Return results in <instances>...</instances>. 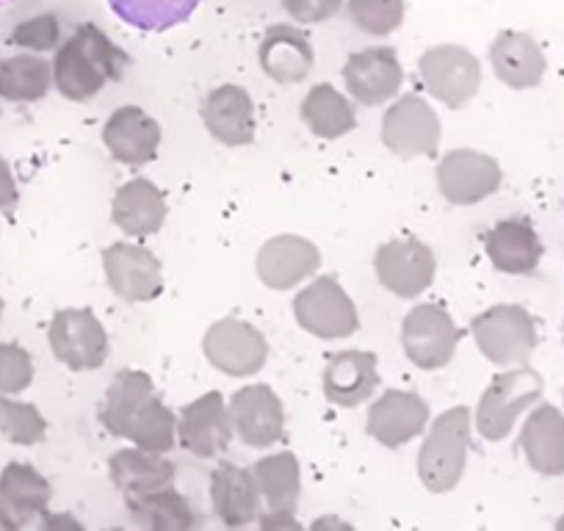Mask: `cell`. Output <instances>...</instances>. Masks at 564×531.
<instances>
[{
    "mask_svg": "<svg viewBox=\"0 0 564 531\" xmlns=\"http://www.w3.org/2000/svg\"><path fill=\"white\" fill-rule=\"evenodd\" d=\"M130 56L95 23H84L62 42L53 58V84L62 97L89 102L108 84L122 78Z\"/></svg>",
    "mask_w": 564,
    "mask_h": 531,
    "instance_id": "6da1fadb",
    "label": "cell"
},
{
    "mask_svg": "<svg viewBox=\"0 0 564 531\" xmlns=\"http://www.w3.org/2000/svg\"><path fill=\"white\" fill-rule=\"evenodd\" d=\"M426 430L430 432L417 454V476L430 492H452L463 481L468 465L474 415L468 408H452Z\"/></svg>",
    "mask_w": 564,
    "mask_h": 531,
    "instance_id": "7a4b0ae2",
    "label": "cell"
},
{
    "mask_svg": "<svg viewBox=\"0 0 564 531\" xmlns=\"http://www.w3.org/2000/svg\"><path fill=\"white\" fill-rule=\"evenodd\" d=\"M542 377L525 366H512L509 371L492 377L476 408V430L485 441L498 443L509 437L514 421L525 413L534 402L542 399Z\"/></svg>",
    "mask_w": 564,
    "mask_h": 531,
    "instance_id": "3957f363",
    "label": "cell"
},
{
    "mask_svg": "<svg viewBox=\"0 0 564 531\" xmlns=\"http://www.w3.org/2000/svg\"><path fill=\"white\" fill-rule=\"evenodd\" d=\"M470 335L476 349L501 368L525 366L540 344L534 316L523 305H492L470 322Z\"/></svg>",
    "mask_w": 564,
    "mask_h": 531,
    "instance_id": "277c9868",
    "label": "cell"
},
{
    "mask_svg": "<svg viewBox=\"0 0 564 531\" xmlns=\"http://www.w3.org/2000/svg\"><path fill=\"white\" fill-rule=\"evenodd\" d=\"M294 318L307 335L322 340H344L360 329L355 300L335 278H316L294 296Z\"/></svg>",
    "mask_w": 564,
    "mask_h": 531,
    "instance_id": "5b68a950",
    "label": "cell"
},
{
    "mask_svg": "<svg viewBox=\"0 0 564 531\" xmlns=\"http://www.w3.org/2000/svg\"><path fill=\"white\" fill-rule=\"evenodd\" d=\"M459 338H463V333L454 324L452 313L441 305H432V302L415 305L401 322L404 355L421 371L446 368L457 355Z\"/></svg>",
    "mask_w": 564,
    "mask_h": 531,
    "instance_id": "8992f818",
    "label": "cell"
},
{
    "mask_svg": "<svg viewBox=\"0 0 564 531\" xmlns=\"http://www.w3.org/2000/svg\"><path fill=\"white\" fill-rule=\"evenodd\" d=\"M203 355L216 371L247 379L263 371L269 362V340L254 324L227 316L205 329Z\"/></svg>",
    "mask_w": 564,
    "mask_h": 531,
    "instance_id": "52a82bcc",
    "label": "cell"
},
{
    "mask_svg": "<svg viewBox=\"0 0 564 531\" xmlns=\"http://www.w3.org/2000/svg\"><path fill=\"white\" fill-rule=\"evenodd\" d=\"M423 89L448 108L468 106L481 89V64L468 47L435 45L417 58Z\"/></svg>",
    "mask_w": 564,
    "mask_h": 531,
    "instance_id": "ba28073f",
    "label": "cell"
},
{
    "mask_svg": "<svg viewBox=\"0 0 564 531\" xmlns=\"http://www.w3.org/2000/svg\"><path fill=\"white\" fill-rule=\"evenodd\" d=\"M373 272L384 291L399 300H415L435 283L437 258L421 238H393L373 254Z\"/></svg>",
    "mask_w": 564,
    "mask_h": 531,
    "instance_id": "9c48e42d",
    "label": "cell"
},
{
    "mask_svg": "<svg viewBox=\"0 0 564 531\" xmlns=\"http://www.w3.org/2000/svg\"><path fill=\"white\" fill-rule=\"evenodd\" d=\"M102 272L113 294L130 305L159 300L164 291V266L150 247L117 241L102 249Z\"/></svg>",
    "mask_w": 564,
    "mask_h": 531,
    "instance_id": "30bf717a",
    "label": "cell"
},
{
    "mask_svg": "<svg viewBox=\"0 0 564 531\" xmlns=\"http://www.w3.org/2000/svg\"><path fill=\"white\" fill-rule=\"evenodd\" d=\"M443 124L421 95L393 97L382 113V144L399 159L432 155L441 144Z\"/></svg>",
    "mask_w": 564,
    "mask_h": 531,
    "instance_id": "8fae6325",
    "label": "cell"
},
{
    "mask_svg": "<svg viewBox=\"0 0 564 531\" xmlns=\"http://www.w3.org/2000/svg\"><path fill=\"white\" fill-rule=\"evenodd\" d=\"M51 349L69 371H97L111 344L102 322L89 307H64L51 322Z\"/></svg>",
    "mask_w": 564,
    "mask_h": 531,
    "instance_id": "7c38bea8",
    "label": "cell"
},
{
    "mask_svg": "<svg viewBox=\"0 0 564 531\" xmlns=\"http://www.w3.org/2000/svg\"><path fill=\"white\" fill-rule=\"evenodd\" d=\"M232 435L249 448H269L285 441V408L269 384H243L227 402Z\"/></svg>",
    "mask_w": 564,
    "mask_h": 531,
    "instance_id": "4fadbf2b",
    "label": "cell"
},
{
    "mask_svg": "<svg viewBox=\"0 0 564 531\" xmlns=\"http://www.w3.org/2000/svg\"><path fill=\"white\" fill-rule=\"evenodd\" d=\"M503 186V170L479 150H452L437 164V188L454 205H476Z\"/></svg>",
    "mask_w": 564,
    "mask_h": 531,
    "instance_id": "5bb4252c",
    "label": "cell"
},
{
    "mask_svg": "<svg viewBox=\"0 0 564 531\" xmlns=\"http://www.w3.org/2000/svg\"><path fill=\"white\" fill-rule=\"evenodd\" d=\"M232 441V421L225 395L208 390L177 413V446L199 459H216Z\"/></svg>",
    "mask_w": 564,
    "mask_h": 531,
    "instance_id": "9a60e30c",
    "label": "cell"
},
{
    "mask_svg": "<svg viewBox=\"0 0 564 531\" xmlns=\"http://www.w3.org/2000/svg\"><path fill=\"white\" fill-rule=\"evenodd\" d=\"M254 266H258V278L265 289L294 291L305 280L316 278V272L322 269V252L311 238L282 232L260 247Z\"/></svg>",
    "mask_w": 564,
    "mask_h": 531,
    "instance_id": "2e32d148",
    "label": "cell"
},
{
    "mask_svg": "<svg viewBox=\"0 0 564 531\" xmlns=\"http://www.w3.org/2000/svg\"><path fill=\"white\" fill-rule=\"evenodd\" d=\"M344 84L351 100L362 106H384L399 97L404 86V67L393 47L379 45L357 51L344 64Z\"/></svg>",
    "mask_w": 564,
    "mask_h": 531,
    "instance_id": "e0dca14e",
    "label": "cell"
},
{
    "mask_svg": "<svg viewBox=\"0 0 564 531\" xmlns=\"http://www.w3.org/2000/svg\"><path fill=\"white\" fill-rule=\"evenodd\" d=\"M430 404L412 390H384L368 410V435L384 448H401L430 426Z\"/></svg>",
    "mask_w": 564,
    "mask_h": 531,
    "instance_id": "ac0fdd59",
    "label": "cell"
},
{
    "mask_svg": "<svg viewBox=\"0 0 564 531\" xmlns=\"http://www.w3.org/2000/svg\"><path fill=\"white\" fill-rule=\"evenodd\" d=\"M102 144L119 164L144 166L159 155L161 124L144 108L119 106L102 128Z\"/></svg>",
    "mask_w": 564,
    "mask_h": 531,
    "instance_id": "d6986e66",
    "label": "cell"
},
{
    "mask_svg": "<svg viewBox=\"0 0 564 531\" xmlns=\"http://www.w3.org/2000/svg\"><path fill=\"white\" fill-rule=\"evenodd\" d=\"M203 122L210 137L225 148H247L258 133L254 102L243 86L221 84L203 100Z\"/></svg>",
    "mask_w": 564,
    "mask_h": 531,
    "instance_id": "ffe728a7",
    "label": "cell"
},
{
    "mask_svg": "<svg viewBox=\"0 0 564 531\" xmlns=\"http://www.w3.org/2000/svg\"><path fill=\"white\" fill-rule=\"evenodd\" d=\"M258 64L276 84H302L316 67L313 42L300 25H269L258 47Z\"/></svg>",
    "mask_w": 564,
    "mask_h": 531,
    "instance_id": "44dd1931",
    "label": "cell"
},
{
    "mask_svg": "<svg viewBox=\"0 0 564 531\" xmlns=\"http://www.w3.org/2000/svg\"><path fill=\"white\" fill-rule=\"evenodd\" d=\"M485 252L501 274L525 278L540 269L545 247L536 227L525 216H512V219L496 221L485 232Z\"/></svg>",
    "mask_w": 564,
    "mask_h": 531,
    "instance_id": "7402d4cb",
    "label": "cell"
},
{
    "mask_svg": "<svg viewBox=\"0 0 564 531\" xmlns=\"http://www.w3.org/2000/svg\"><path fill=\"white\" fill-rule=\"evenodd\" d=\"M322 388L335 408H360L379 388L377 355L362 349L338 351L324 366Z\"/></svg>",
    "mask_w": 564,
    "mask_h": 531,
    "instance_id": "603a6c76",
    "label": "cell"
},
{
    "mask_svg": "<svg viewBox=\"0 0 564 531\" xmlns=\"http://www.w3.org/2000/svg\"><path fill=\"white\" fill-rule=\"evenodd\" d=\"M260 503L263 498H260L252 470L238 468L232 463L216 465L210 474V507L227 529L252 525L260 518Z\"/></svg>",
    "mask_w": 564,
    "mask_h": 531,
    "instance_id": "cb8c5ba5",
    "label": "cell"
},
{
    "mask_svg": "<svg viewBox=\"0 0 564 531\" xmlns=\"http://www.w3.org/2000/svg\"><path fill=\"white\" fill-rule=\"evenodd\" d=\"M166 197L148 177H133L117 188L111 199V221L128 238H148L164 227Z\"/></svg>",
    "mask_w": 564,
    "mask_h": 531,
    "instance_id": "d4e9b609",
    "label": "cell"
},
{
    "mask_svg": "<svg viewBox=\"0 0 564 531\" xmlns=\"http://www.w3.org/2000/svg\"><path fill=\"white\" fill-rule=\"evenodd\" d=\"M490 64L496 78L514 91L534 89L545 78V53L534 36L520 31H503L490 47Z\"/></svg>",
    "mask_w": 564,
    "mask_h": 531,
    "instance_id": "484cf974",
    "label": "cell"
},
{
    "mask_svg": "<svg viewBox=\"0 0 564 531\" xmlns=\"http://www.w3.org/2000/svg\"><path fill=\"white\" fill-rule=\"evenodd\" d=\"M518 446L531 468L542 476H564V413L553 404H540L525 419Z\"/></svg>",
    "mask_w": 564,
    "mask_h": 531,
    "instance_id": "4316f807",
    "label": "cell"
},
{
    "mask_svg": "<svg viewBox=\"0 0 564 531\" xmlns=\"http://www.w3.org/2000/svg\"><path fill=\"white\" fill-rule=\"evenodd\" d=\"M124 507L135 525L150 531H192L203 525L199 509L194 507L192 498L177 492L172 485L144 492V496H128Z\"/></svg>",
    "mask_w": 564,
    "mask_h": 531,
    "instance_id": "83f0119b",
    "label": "cell"
},
{
    "mask_svg": "<svg viewBox=\"0 0 564 531\" xmlns=\"http://www.w3.org/2000/svg\"><path fill=\"white\" fill-rule=\"evenodd\" d=\"M108 476L124 498L144 496V492L175 485V463L166 459V454L144 452L139 446L119 448L108 459Z\"/></svg>",
    "mask_w": 564,
    "mask_h": 531,
    "instance_id": "f1b7e54d",
    "label": "cell"
},
{
    "mask_svg": "<svg viewBox=\"0 0 564 531\" xmlns=\"http://www.w3.org/2000/svg\"><path fill=\"white\" fill-rule=\"evenodd\" d=\"M300 113L313 137L324 139V142L344 139L346 133L357 128L355 102H351L349 95L335 89L333 84L313 86L305 100H302Z\"/></svg>",
    "mask_w": 564,
    "mask_h": 531,
    "instance_id": "f546056e",
    "label": "cell"
},
{
    "mask_svg": "<svg viewBox=\"0 0 564 531\" xmlns=\"http://www.w3.org/2000/svg\"><path fill=\"white\" fill-rule=\"evenodd\" d=\"M150 395H155V384L150 373L139 371V368H122V371L113 373L100 404L102 430L113 437H122L130 415L148 402Z\"/></svg>",
    "mask_w": 564,
    "mask_h": 531,
    "instance_id": "4dcf8cb0",
    "label": "cell"
},
{
    "mask_svg": "<svg viewBox=\"0 0 564 531\" xmlns=\"http://www.w3.org/2000/svg\"><path fill=\"white\" fill-rule=\"evenodd\" d=\"M249 470L258 481L260 498H263L265 507L296 512V503L302 498V468L296 454H269V457L258 459Z\"/></svg>",
    "mask_w": 564,
    "mask_h": 531,
    "instance_id": "1f68e13d",
    "label": "cell"
},
{
    "mask_svg": "<svg viewBox=\"0 0 564 531\" xmlns=\"http://www.w3.org/2000/svg\"><path fill=\"white\" fill-rule=\"evenodd\" d=\"M122 441H130L144 452L170 454L177 446V415L161 402L159 393L150 395L148 402L130 415Z\"/></svg>",
    "mask_w": 564,
    "mask_h": 531,
    "instance_id": "d6a6232c",
    "label": "cell"
},
{
    "mask_svg": "<svg viewBox=\"0 0 564 531\" xmlns=\"http://www.w3.org/2000/svg\"><path fill=\"white\" fill-rule=\"evenodd\" d=\"M53 84V67L36 56H18L0 64V95L9 100H42Z\"/></svg>",
    "mask_w": 564,
    "mask_h": 531,
    "instance_id": "836d02e7",
    "label": "cell"
},
{
    "mask_svg": "<svg viewBox=\"0 0 564 531\" xmlns=\"http://www.w3.org/2000/svg\"><path fill=\"white\" fill-rule=\"evenodd\" d=\"M0 490L9 501V509L20 518L42 514L47 509V501H51V485L31 465H9L3 481H0Z\"/></svg>",
    "mask_w": 564,
    "mask_h": 531,
    "instance_id": "e575fe53",
    "label": "cell"
},
{
    "mask_svg": "<svg viewBox=\"0 0 564 531\" xmlns=\"http://www.w3.org/2000/svg\"><path fill=\"white\" fill-rule=\"evenodd\" d=\"M346 18L360 34L390 36L401 29L406 14L404 0H346Z\"/></svg>",
    "mask_w": 564,
    "mask_h": 531,
    "instance_id": "d590c367",
    "label": "cell"
},
{
    "mask_svg": "<svg viewBox=\"0 0 564 531\" xmlns=\"http://www.w3.org/2000/svg\"><path fill=\"white\" fill-rule=\"evenodd\" d=\"M0 430L7 432L12 441L31 446V443H40L45 437L47 424L40 410L31 408V404L0 402Z\"/></svg>",
    "mask_w": 564,
    "mask_h": 531,
    "instance_id": "8d00e7d4",
    "label": "cell"
},
{
    "mask_svg": "<svg viewBox=\"0 0 564 531\" xmlns=\"http://www.w3.org/2000/svg\"><path fill=\"white\" fill-rule=\"evenodd\" d=\"M14 42L36 53L56 51L58 42H62V25H58V18L56 14H40V18L25 20V23L18 25V31H14Z\"/></svg>",
    "mask_w": 564,
    "mask_h": 531,
    "instance_id": "74e56055",
    "label": "cell"
},
{
    "mask_svg": "<svg viewBox=\"0 0 564 531\" xmlns=\"http://www.w3.org/2000/svg\"><path fill=\"white\" fill-rule=\"evenodd\" d=\"M34 366L18 346H0V390H23L31 384Z\"/></svg>",
    "mask_w": 564,
    "mask_h": 531,
    "instance_id": "f35d334b",
    "label": "cell"
},
{
    "mask_svg": "<svg viewBox=\"0 0 564 531\" xmlns=\"http://www.w3.org/2000/svg\"><path fill=\"white\" fill-rule=\"evenodd\" d=\"M280 3L296 25H318L333 20L346 0H280Z\"/></svg>",
    "mask_w": 564,
    "mask_h": 531,
    "instance_id": "ab89813d",
    "label": "cell"
},
{
    "mask_svg": "<svg viewBox=\"0 0 564 531\" xmlns=\"http://www.w3.org/2000/svg\"><path fill=\"white\" fill-rule=\"evenodd\" d=\"M258 520L263 529H300V520L294 518V512H285V509H269V512H260Z\"/></svg>",
    "mask_w": 564,
    "mask_h": 531,
    "instance_id": "60d3db41",
    "label": "cell"
}]
</instances>
